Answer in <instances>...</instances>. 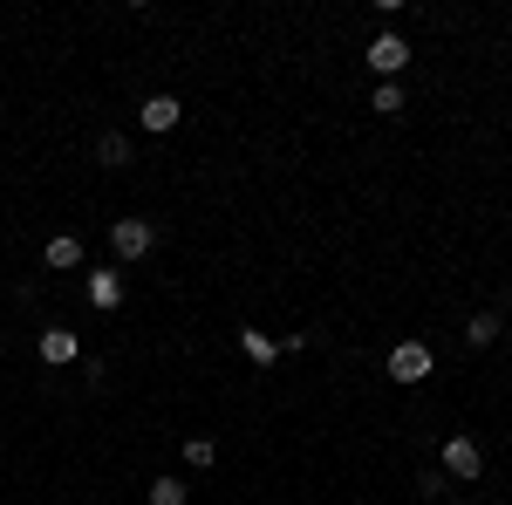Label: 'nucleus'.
Instances as JSON below:
<instances>
[{
  "label": "nucleus",
  "instance_id": "nucleus-14",
  "mask_svg": "<svg viewBox=\"0 0 512 505\" xmlns=\"http://www.w3.org/2000/svg\"><path fill=\"white\" fill-rule=\"evenodd\" d=\"M96 157H103V164H130V137H123V130H110V137L96 144Z\"/></svg>",
  "mask_w": 512,
  "mask_h": 505
},
{
  "label": "nucleus",
  "instance_id": "nucleus-8",
  "mask_svg": "<svg viewBox=\"0 0 512 505\" xmlns=\"http://www.w3.org/2000/svg\"><path fill=\"white\" fill-rule=\"evenodd\" d=\"M89 308H103V314L123 308V273H110V267H103V273H89Z\"/></svg>",
  "mask_w": 512,
  "mask_h": 505
},
{
  "label": "nucleus",
  "instance_id": "nucleus-1",
  "mask_svg": "<svg viewBox=\"0 0 512 505\" xmlns=\"http://www.w3.org/2000/svg\"><path fill=\"white\" fill-rule=\"evenodd\" d=\"M151 219H110V253H117V260H144V253H151Z\"/></svg>",
  "mask_w": 512,
  "mask_h": 505
},
{
  "label": "nucleus",
  "instance_id": "nucleus-13",
  "mask_svg": "<svg viewBox=\"0 0 512 505\" xmlns=\"http://www.w3.org/2000/svg\"><path fill=\"white\" fill-rule=\"evenodd\" d=\"M239 349L253 355V362H274V355H280V342H267L260 328H246V335H239Z\"/></svg>",
  "mask_w": 512,
  "mask_h": 505
},
{
  "label": "nucleus",
  "instance_id": "nucleus-5",
  "mask_svg": "<svg viewBox=\"0 0 512 505\" xmlns=\"http://www.w3.org/2000/svg\"><path fill=\"white\" fill-rule=\"evenodd\" d=\"M444 471L451 478H478L485 471V451H478L472 437H444Z\"/></svg>",
  "mask_w": 512,
  "mask_h": 505
},
{
  "label": "nucleus",
  "instance_id": "nucleus-6",
  "mask_svg": "<svg viewBox=\"0 0 512 505\" xmlns=\"http://www.w3.org/2000/svg\"><path fill=\"white\" fill-rule=\"evenodd\" d=\"M178 117H185V103H178V96H144V110H137V123H144V130H178Z\"/></svg>",
  "mask_w": 512,
  "mask_h": 505
},
{
  "label": "nucleus",
  "instance_id": "nucleus-10",
  "mask_svg": "<svg viewBox=\"0 0 512 505\" xmlns=\"http://www.w3.org/2000/svg\"><path fill=\"white\" fill-rule=\"evenodd\" d=\"M369 110H376V117H403V110H410V103H403V82H376Z\"/></svg>",
  "mask_w": 512,
  "mask_h": 505
},
{
  "label": "nucleus",
  "instance_id": "nucleus-16",
  "mask_svg": "<svg viewBox=\"0 0 512 505\" xmlns=\"http://www.w3.org/2000/svg\"><path fill=\"white\" fill-rule=\"evenodd\" d=\"M506 342H512V328H506Z\"/></svg>",
  "mask_w": 512,
  "mask_h": 505
},
{
  "label": "nucleus",
  "instance_id": "nucleus-3",
  "mask_svg": "<svg viewBox=\"0 0 512 505\" xmlns=\"http://www.w3.org/2000/svg\"><path fill=\"white\" fill-rule=\"evenodd\" d=\"M403 62H410V41H403V35H376V41H369V69H376V82H396Z\"/></svg>",
  "mask_w": 512,
  "mask_h": 505
},
{
  "label": "nucleus",
  "instance_id": "nucleus-11",
  "mask_svg": "<svg viewBox=\"0 0 512 505\" xmlns=\"http://www.w3.org/2000/svg\"><path fill=\"white\" fill-rule=\"evenodd\" d=\"M185 465L212 471V465H219V444H212V437H185Z\"/></svg>",
  "mask_w": 512,
  "mask_h": 505
},
{
  "label": "nucleus",
  "instance_id": "nucleus-12",
  "mask_svg": "<svg viewBox=\"0 0 512 505\" xmlns=\"http://www.w3.org/2000/svg\"><path fill=\"white\" fill-rule=\"evenodd\" d=\"M144 499H151V505H185L192 492H185V478H158V485H151Z\"/></svg>",
  "mask_w": 512,
  "mask_h": 505
},
{
  "label": "nucleus",
  "instance_id": "nucleus-15",
  "mask_svg": "<svg viewBox=\"0 0 512 505\" xmlns=\"http://www.w3.org/2000/svg\"><path fill=\"white\" fill-rule=\"evenodd\" d=\"M451 505H472V499H451Z\"/></svg>",
  "mask_w": 512,
  "mask_h": 505
},
{
  "label": "nucleus",
  "instance_id": "nucleus-2",
  "mask_svg": "<svg viewBox=\"0 0 512 505\" xmlns=\"http://www.w3.org/2000/svg\"><path fill=\"white\" fill-rule=\"evenodd\" d=\"M383 369H390V383H424V376H431V349H424V342H396Z\"/></svg>",
  "mask_w": 512,
  "mask_h": 505
},
{
  "label": "nucleus",
  "instance_id": "nucleus-9",
  "mask_svg": "<svg viewBox=\"0 0 512 505\" xmlns=\"http://www.w3.org/2000/svg\"><path fill=\"white\" fill-rule=\"evenodd\" d=\"M499 335H506V321H499V314H472V321H465V349H492Z\"/></svg>",
  "mask_w": 512,
  "mask_h": 505
},
{
  "label": "nucleus",
  "instance_id": "nucleus-7",
  "mask_svg": "<svg viewBox=\"0 0 512 505\" xmlns=\"http://www.w3.org/2000/svg\"><path fill=\"white\" fill-rule=\"evenodd\" d=\"M41 267H48V273H69V267H82V239H76V233H55L48 246H41Z\"/></svg>",
  "mask_w": 512,
  "mask_h": 505
},
{
  "label": "nucleus",
  "instance_id": "nucleus-4",
  "mask_svg": "<svg viewBox=\"0 0 512 505\" xmlns=\"http://www.w3.org/2000/svg\"><path fill=\"white\" fill-rule=\"evenodd\" d=\"M35 355L48 362V369H62V362H76L82 355V342H76V328H41V342H35Z\"/></svg>",
  "mask_w": 512,
  "mask_h": 505
}]
</instances>
